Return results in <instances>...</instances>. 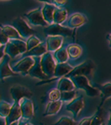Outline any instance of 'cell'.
<instances>
[{"instance_id":"1","label":"cell","mask_w":111,"mask_h":125,"mask_svg":"<svg viewBox=\"0 0 111 125\" xmlns=\"http://www.w3.org/2000/svg\"><path fill=\"white\" fill-rule=\"evenodd\" d=\"M95 69V64L93 61L91 60H87L85 62H81L80 64L75 66L70 72H69L64 78H71L74 77H78V76H83V77H91L92 73L94 72Z\"/></svg>"},{"instance_id":"2","label":"cell","mask_w":111,"mask_h":125,"mask_svg":"<svg viewBox=\"0 0 111 125\" xmlns=\"http://www.w3.org/2000/svg\"><path fill=\"white\" fill-rule=\"evenodd\" d=\"M71 80L74 83L75 88L79 89V90H83L88 96L95 97V96L100 95V92L95 87L91 86L88 78L83 77V76H78V77L71 78Z\"/></svg>"},{"instance_id":"3","label":"cell","mask_w":111,"mask_h":125,"mask_svg":"<svg viewBox=\"0 0 111 125\" xmlns=\"http://www.w3.org/2000/svg\"><path fill=\"white\" fill-rule=\"evenodd\" d=\"M12 26L17 30L21 37L23 38H28L37 34V31L32 29L28 24V22L21 17H18L12 21Z\"/></svg>"},{"instance_id":"4","label":"cell","mask_w":111,"mask_h":125,"mask_svg":"<svg viewBox=\"0 0 111 125\" xmlns=\"http://www.w3.org/2000/svg\"><path fill=\"white\" fill-rule=\"evenodd\" d=\"M43 32L48 36L51 37H71L73 35V30L68 27H64L62 24L52 23L45 27Z\"/></svg>"},{"instance_id":"5","label":"cell","mask_w":111,"mask_h":125,"mask_svg":"<svg viewBox=\"0 0 111 125\" xmlns=\"http://www.w3.org/2000/svg\"><path fill=\"white\" fill-rule=\"evenodd\" d=\"M23 18L29 24L33 26H49V23L43 18L41 8H37L36 10L29 11L28 13H25L23 15Z\"/></svg>"},{"instance_id":"6","label":"cell","mask_w":111,"mask_h":125,"mask_svg":"<svg viewBox=\"0 0 111 125\" xmlns=\"http://www.w3.org/2000/svg\"><path fill=\"white\" fill-rule=\"evenodd\" d=\"M10 93L14 103H17V104H20L21 99H24V98L30 99L33 96V94L29 89L23 85H19V84L13 85L10 90Z\"/></svg>"},{"instance_id":"7","label":"cell","mask_w":111,"mask_h":125,"mask_svg":"<svg viewBox=\"0 0 111 125\" xmlns=\"http://www.w3.org/2000/svg\"><path fill=\"white\" fill-rule=\"evenodd\" d=\"M56 67V62L53 58L51 52H46L41 57V68L43 73L49 78H52L54 76V71Z\"/></svg>"},{"instance_id":"8","label":"cell","mask_w":111,"mask_h":125,"mask_svg":"<svg viewBox=\"0 0 111 125\" xmlns=\"http://www.w3.org/2000/svg\"><path fill=\"white\" fill-rule=\"evenodd\" d=\"M35 63V59L34 57H23L20 61L16 62L15 64L11 67L13 72L17 74H22V75H27L29 70Z\"/></svg>"},{"instance_id":"9","label":"cell","mask_w":111,"mask_h":125,"mask_svg":"<svg viewBox=\"0 0 111 125\" xmlns=\"http://www.w3.org/2000/svg\"><path fill=\"white\" fill-rule=\"evenodd\" d=\"M84 106V101H83V97L82 96H79L76 97L74 100H72L71 102H69L68 104L65 105V108L67 111L71 112L73 116H74V120H78L79 114L80 111L82 110Z\"/></svg>"},{"instance_id":"10","label":"cell","mask_w":111,"mask_h":125,"mask_svg":"<svg viewBox=\"0 0 111 125\" xmlns=\"http://www.w3.org/2000/svg\"><path fill=\"white\" fill-rule=\"evenodd\" d=\"M11 58L5 54V56L3 57L2 61L0 62V79L4 80L5 78L9 77H14L19 74L13 72V70L10 66V61Z\"/></svg>"},{"instance_id":"11","label":"cell","mask_w":111,"mask_h":125,"mask_svg":"<svg viewBox=\"0 0 111 125\" xmlns=\"http://www.w3.org/2000/svg\"><path fill=\"white\" fill-rule=\"evenodd\" d=\"M34 59H35V63L29 70L27 75H29L32 78H39L41 80L49 79L50 78L43 73L42 68H41V57H34Z\"/></svg>"},{"instance_id":"12","label":"cell","mask_w":111,"mask_h":125,"mask_svg":"<svg viewBox=\"0 0 111 125\" xmlns=\"http://www.w3.org/2000/svg\"><path fill=\"white\" fill-rule=\"evenodd\" d=\"M21 111V118L24 120H29L34 117L35 109H34V104L31 99L24 98L20 104Z\"/></svg>"},{"instance_id":"13","label":"cell","mask_w":111,"mask_h":125,"mask_svg":"<svg viewBox=\"0 0 111 125\" xmlns=\"http://www.w3.org/2000/svg\"><path fill=\"white\" fill-rule=\"evenodd\" d=\"M63 41V37H51V36H48L45 40L46 48L49 52H54L58 51L59 49L62 48Z\"/></svg>"},{"instance_id":"14","label":"cell","mask_w":111,"mask_h":125,"mask_svg":"<svg viewBox=\"0 0 111 125\" xmlns=\"http://www.w3.org/2000/svg\"><path fill=\"white\" fill-rule=\"evenodd\" d=\"M87 22V18L86 16H84L81 13H74L70 16L69 18H67V21L66 24L67 27L72 29V28H78L80 27L83 24H85Z\"/></svg>"},{"instance_id":"15","label":"cell","mask_w":111,"mask_h":125,"mask_svg":"<svg viewBox=\"0 0 111 125\" xmlns=\"http://www.w3.org/2000/svg\"><path fill=\"white\" fill-rule=\"evenodd\" d=\"M20 119H21V111L20 104L13 103V104L11 105L10 113L7 116V118H5L6 123L7 125H10L11 123H13L15 121H19Z\"/></svg>"},{"instance_id":"16","label":"cell","mask_w":111,"mask_h":125,"mask_svg":"<svg viewBox=\"0 0 111 125\" xmlns=\"http://www.w3.org/2000/svg\"><path fill=\"white\" fill-rule=\"evenodd\" d=\"M58 7L54 6L53 4H50L49 2H45L43 8L41 9L43 18L49 24H52L53 23V14H54V11Z\"/></svg>"},{"instance_id":"17","label":"cell","mask_w":111,"mask_h":125,"mask_svg":"<svg viewBox=\"0 0 111 125\" xmlns=\"http://www.w3.org/2000/svg\"><path fill=\"white\" fill-rule=\"evenodd\" d=\"M95 88L97 89L101 94H102V98H101V103L98 107H102L104 103L106 102L108 98L111 97V82H107L105 84H95Z\"/></svg>"},{"instance_id":"18","label":"cell","mask_w":111,"mask_h":125,"mask_svg":"<svg viewBox=\"0 0 111 125\" xmlns=\"http://www.w3.org/2000/svg\"><path fill=\"white\" fill-rule=\"evenodd\" d=\"M63 105V102L59 101H53V102H49L46 105L45 112L43 113V117H47V116H51V115L57 114L61 107Z\"/></svg>"},{"instance_id":"19","label":"cell","mask_w":111,"mask_h":125,"mask_svg":"<svg viewBox=\"0 0 111 125\" xmlns=\"http://www.w3.org/2000/svg\"><path fill=\"white\" fill-rule=\"evenodd\" d=\"M46 52H48L46 44L45 43H40L38 46L25 52L23 54V56L24 57H42Z\"/></svg>"},{"instance_id":"20","label":"cell","mask_w":111,"mask_h":125,"mask_svg":"<svg viewBox=\"0 0 111 125\" xmlns=\"http://www.w3.org/2000/svg\"><path fill=\"white\" fill-rule=\"evenodd\" d=\"M73 66H71L67 62L63 63H56V67L54 71V78H63L73 69Z\"/></svg>"},{"instance_id":"21","label":"cell","mask_w":111,"mask_h":125,"mask_svg":"<svg viewBox=\"0 0 111 125\" xmlns=\"http://www.w3.org/2000/svg\"><path fill=\"white\" fill-rule=\"evenodd\" d=\"M57 89L61 93L63 92H70V91H74L75 85L73 81L71 80V78H61L59 79L58 83H57Z\"/></svg>"},{"instance_id":"22","label":"cell","mask_w":111,"mask_h":125,"mask_svg":"<svg viewBox=\"0 0 111 125\" xmlns=\"http://www.w3.org/2000/svg\"><path fill=\"white\" fill-rule=\"evenodd\" d=\"M67 16H68V13L65 9L57 8L53 14V23L62 24L67 20Z\"/></svg>"},{"instance_id":"23","label":"cell","mask_w":111,"mask_h":125,"mask_svg":"<svg viewBox=\"0 0 111 125\" xmlns=\"http://www.w3.org/2000/svg\"><path fill=\"white\" fill-rule=\"evenodd\" d=\"M65 49L68 54V57L71 59L79 58L82 54V47L78 44H69Z\"/></svg>"},{"instance_id":"24","label":"cell","mask_w":111,"mask_h":125,"mask_svg":"<svg viewBox=\"0 0 111 125\" xmlns=\"http://www.w3.org/2000/svg\"><path fill=\"white\" fill-rule=\"evenodd\" d=\"M2 28V31L5 34V36L10 40L11 39H21V36L19 35V33L17 32L15 28L11 25H3L1 26Z\"/></svg>"},{"instance_id":"25","label":"cell","mask_w":111,"mask_h":125,"mask_svg":"<svg viewBox=\"0 0 111 125\" xmlns=\"http://www.w3.org/2000/svg\"><path fill=\"white\" fill-rule=\"evenodd\" d=\"M52 55H53L54 60H55V62H57V63L66 62L69 58L65 48H61V49H59L58 51L54 52V53H53Z\"/></svg>"},{"instance_id":"26","label":"cell","mask_w":111,"mask_h":125,"mask_svg":"<svg viewBox=\"0 0 111 125\" xmlns=\"http://www.w3.org/2000/svg\"><path fill=\"white\" fill-rule=\"evenodd\" d=\"M5 54H7L10 58H14L18 56L19 54H21V52L19 51V49L11 42V40H10L5 45Z\"/></svg>"},{"instance_id":"27","label":"cell","mask_w":111,"mask_h":125,"mask_svg":"<svg viewBox=\"0 0 111 125\" xmlns=\"http://www.w3.org/2000/svg\"><path fill=\"white\" fill-rule=\"evenodd\" d=\"M104 121V111L102 107H98L95 114L92 116L91 125H103Z\"/></svg>"},{"instance_id":"28","label":"cell","mask_w":111,"mask_h":125,"mask_svg":"<svg viewBox=\"0 0 111 125\" xmlns=\"http://www.w3.org/2000/svg\"><path fill=\"white\" fill-rule=\"evenodd\" d=\"M11 108V104L4 100H0V118H7Z\"/></svg>"},{"instance_id":"29","label":"cell","mask_w":111,"mask_h":125,"mask_svg":"<svg viewBox=\"0 0 111 125\" xmlns=\"http://www.w3.org/2000/svg\"><path fill=\"white\" fill-rule=\"evenodd\" d=\"M40 43H41L40 39H39L37 37H36V36H32V37H28V38H27V40H26L27 52H28V51H30V50H32V49H34L35 47L38 46Z\"/></svg>"},{"instance_id":"30","label":"cell","mask_w":111,"mask_h":125,"mask_svg":"<svg viewBox=\"0 0 111 125\" xmlns=\"http://www.w3.org/2000/svg\"><path fill=\"white\" fill-rule=\"evenodd\" d=\"M51 125H78V124H77L76 120H74V119H71V118L66 117V116H63L56 122H54Z\"/></svg>"},{"instance_id":"31","label":"cell","mask_w":111,"mask_h":125,"mask_svg":"<svg viewBox=\"0 0 111 125\" xmlns=\"http://www.w3.org/2000/svg\"><path fill=\"white\" fill-rule=\"evenodd\" d=\"M76 91H70V92H63L61 93L60 96V101L61 102H67V101H72L76 98Z\"/></svg>"},{"instance_id":"32","label":"cell","mask_w":111,"mask_h":125,"mask_svg":"<svg viewBox=\"0 0 111 125\" xmlns=\"http://www.w3.org/2000/svg\"><path fill=\"white\" fill-rule=\"evenodd\" d=\"M11 42L15 45L16 47L19 49V51L21 52V54H24L27 52L26 42L23 41L22 39H11Z\"/></svg>"},{"instance_id":"33","label":"cell","mask_w":111,"mask_h":125,"mask_svg":"<svg viewBox=\"0 0 111 125\" xmlns=\"http://www.w3.org/2000/svg\"><path fill=\"white\" fill-rule=\"evenodd\" d=\"M60 96H61V92H60L57 88L50 90V91L49 92V94H48L49 100H50V102L59 101V100H60Z\"/></svg>"},{"instance_id":"34","label":"cell","mask_w":111,"mask_h":125,"mask_svg":"<svg viewBox=\"0 0 111 125\" xmlns=\"http://www.w3.org/2000/svg\"><path fill=\"white\" fill-rule=\"evenodd\" d=\"M10 41V39L5 36V34L2 31V28L0 26V42H1V45L2 46H5L8 42Z\"/></svg>"},{"instance_id":"35","label":"cell","mask_w":111,"mask_h":125,"mask_svg":"<svg viewBox=\"0 0 111 125\" xmlns=\"http://www.w3.org/2000/svg\"><path fill=\"white\" fill-rule=\"evenodd\" d=\"M91 119H92V117H90V118H84V119H82V120L79 121V125H91Z\"/></svg>"},{"instance_id":"36","label":"cell","mask_w":111,"mask_h":125,"mask_svg":"<svg viewBox=\"0 0 111 125\" xmlns=\"http://www.w3.org/2000/svg\"><path fill=\"white\" fill-rule=\"evenodd\" d=\"M4 56H5V46H1L0 47V62L2 61Z\"/></svg>"},{"instance_id":"37","label":"cell","mask_w":111,"mask_h":125,"mask_svg":"<svg viewBox=\"0 0 111 125\" xmlns=\"http://www.w3.org/2000/svg\"><path fill=\"white\" fill-rule=\"evenodd\" d=\"M106 40L108 42V47L111 49V34H108V35L106 36Z\"/></svg>"},{"instance_id":"38","label":"cell","mask_w":111,"mask_h":125,"mask_svg":"<svg viewBox=\"0 0 111 125\" xmlns=\"http://www.w3.org/2000/svg\"><path fill=\"white\" fill-rule=\"evenodd\" d=\"M0 125H7L6 123V120L4 118H0Z\"/></svg>"},{"instance_id":"39","label":"cell","mask_w":111,"mask_h":125,"mask_svg":"<svg viewBox=\"0 0 111 125\" xmlns=\"http://www.w3.org/2000/svg\"><path fill=\"white\" fill-rule=\"evenodd\" d=\"M108 111H109V119L107 121V125H111V108H109Z\"/></svg>"},{"instance_id":"40","label":"cell","mask_w":111,"mask_h":125,"mask_svg":"<svg viewBox=\"0 0 111 125\" xmlns=\"http://www.w3.org/2000/svg\"><path fill=\"white\" fill-rule=\"evenodd\" d=\"M27 123H28V122H26L24 119L22 120H20V121H19V125H27Z\"/></svg>"},{"instance_id":"41","label":"cell","mask_w":111,"mask_h":125,"mask_svg":"<svg viewBox=\"0 0 111 125\" xmlns=\"http://www.w3.org/2000/svg\"><path fill=\"white\" fill-rule=\"evenodd\" d=\"M10 125H19V121H15V122H13V123H11Z\"/></svg>"},{"instance_id":"42","label":"cell","mask_w":111,"mask_h":125,"mask_svg":"<svg viewBox=\"0 0 111 125\" xmlns=\"http://www.w3.org/2000/svg\"><path fill=\"white\" fill-rule=\"evenodd\" d=\"M27 125H33V124H32L31 122H28V123H27Z\"/></svg>"},{"instance_id":"43","label":"cell","mask_w":111,"mask_h":125,"mask_svg":"<svg viewBox=\"0 0 111 125\" xmlns=\"http://www.w3.org/2000/svg\"><path fill=\"white\" fill-rule=\"evenodd\" d=\"M1 46H2V45H1V42H0V47H1Z\"/></svg>"},{"instance_id":"44","label":"cell","mask_w":111,"mask_h":125,"mask_svg":"<svg viewBox=\"0 0 111 125\" xmlns=\"http://www.w3.org/2000/svg\"><path fill=\"white\" fill-rule=\"evenodd\" d=\"M103 125H106V124H104V123H103Z\"/></svg>"}]
</instances>
